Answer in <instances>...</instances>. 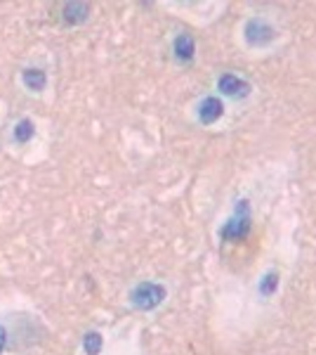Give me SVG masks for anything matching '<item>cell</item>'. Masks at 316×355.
Returning a JSON list of instances; mask_svg holds the SVG:
<instances>
[{
	"mask_svg": "<svg viewBox=\"0 0 316 355\" xmlns=\"http://www.w3.org/2000/svg\"><path fill=\"white\" fill-rule=\"evenodd\" d=\"M168 296V289L158 282H140L130 291V303L137 311H154Z\"/></svg>",
	"mask_w": 316,
	"mask_h": 355,
	"instance_id": "cell-1",
	"label": "cell"
},
{
	"mask_svg": "<svg viewBox=\"0 0 316 355\" xmlns=\"http://www.w3.org/2000/svg\"><path fill=\"white\" fill-rule=\"evenodd\" d=\"M250 223H252V216H250V206L245 199H241L236 204V211H234V216L229 218L227 225L222 227V237L224 239H243L245 234L250 232Z\"/></svg>",
	"mask_w": 316,
	"mask_h": 355,
	"instance_id": "cell-2",
	"label": "cell"
},
{
	"mask_svg": "<svg viewBox=\"0 0 316 355\" xmlns=\"http://www.w3.org/2000/svg\"><path fill=\"white\" fill-rule=\"evenodd\" d=\"M274 38H277V33H274L272 24H267V21L260 19V17L248 19V24H245V41H248V45L260 48V45H269Z\"/></svg>",
	"mask_w": 316,
	"mask_h": 355,
	"instance_id": "cell-3",
	"label": "cell"
},
{
	"mask_svg": "<svg viewBox=\"0 0 316 355\" xmlns=\"http://www.w3.org/2000/svg\"><path fill=\"white\" fill-rule=\"evenodd\" d=\"M217 90L227 97H234V100H243V97L250 95V83L243 81L236 73H222L220 81H217Z\"/></svg>",
	"mask_w": 316,
	"mask_h": 355,
	"instance_id": "cell-4",
	"label": "cell"
},
{
	"mask_svg": "<svg viewBox=\"0 0 316 355\" xmlns=\"http://www.w3.org/2000/svg\"><path fill=\"white\" fill-rule=\"evenodd\" d=\"M196 114H198V119H201V123H203V125H212L215 121H220V119H222L224 105H222L220 97L208 95V97H203V100L198 102Z\"/></svg>",
	"mask_w": 316,
	"mask_h": 355,
	"instance_id": "cell-5",
	"label": "cell"
},
{
	"mask_svg": "<svg viewBox=\"0 0 316 355\" xmlns=\"http://www.w3.org/2000/svg\"><path fill=\"white\" fill-rule=\"evenodd\" d=\"M88 12H90L88 3H66L64 8H62V19H64V24L76 26L88 19Z\"/></svg>",
	"mask_w": 316,
	"mask_h": 355,
	"instance_id": "cell-6",
	"label": "cell"
},
{
	"mask_svg": "<svg viewBox=\"0 0 316 355\" xmlns=\"http://www.w3.org/2000/svg\"><path fill=\"white\" fill-rule=\"evenodd\" d=\"M172 53H175L177 62H192L194 55H196V43H194V38L189 33H182L172 43Z\"/></svg>",
	"mask_w": 316,
	"mask_h": 355,
	"instance_id": "cell-7",
	"label": "cell"
},
{
	"mask_svg": "<svg viewBox=\"0 0 316 355\" xmlns=\"http://www.w3.org/2000/svg\"><path fill=\"white\" fill-rule=\"evenodd\" d=\"M21 81L28 90H33V93H40V90L48 85V73H45V69H38V67H28L21 71Z\"/></svg>",
	"mask_w": 316,
	"mask_h": 355,
	"instance_id": "cell-8",
	"label": "cell"
},
{
	"mask_svg": "<svg viewBox=\"0 0 316 355\" xmlns=\"http://www.w3.org/2000/svg\"><path fill=\"white\" fill-rule=\"evenodd\" d=\"M12 135H15V140L19 142V145H26V142L36 135V123H33L31 119H21V121H17Z\"/></svg>",
	"mask_w": 316,
	"mask_h": 355,
	"instance_id": "cell-9",
	"label": "cell"
},
{
	"mask_svg": "<svg viewBox=\"0 0 316 355\" xmlns=\"http://www.w3.org/2000/svg\"><path fill=\"white\" fill-rule=\"evenodd\" d=\"M102 346H104V339H102L100 331H88V334L83 336V351L88 355H100Z\"/></svg>",
	"mask_w": 316,
	"mask_h": 355,
	"instance_id": "cell-10",
	"label": "cell"
},
{
	"mask_svg": "<svg viewBox=\"0 0 316 355\" xmlns=\"http://www.w3.org/2000/svg\"><path fill=\"white\" fill-rule=\"evenodd\" d=\"M277 279H279V277H277V272H269L267 277H264V282H262V287H260V291H262L264 296L272 294V291L277 289V284H279Z\"/></svg>",
	"mask_w": 316,
	"mask_h": 355,
	"instance_id": "cell-11",
	"label": "cell"
},
{
	"mask_svg": "<svg viewBox=\"0 0 316 355\" xmlns=\"http://www.w3.org/2000/svg\"><path fill=\"white\" fill-rule=\"evenodd\" d=\"M5 346H8V329H5L3 324H0V355H3Z\"/></svg>",
	"mask_w": 316,
	"mask_h": 355,
	"instance_id": "cell-12",
	"label": "cell"
}]
</instances>
